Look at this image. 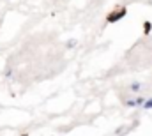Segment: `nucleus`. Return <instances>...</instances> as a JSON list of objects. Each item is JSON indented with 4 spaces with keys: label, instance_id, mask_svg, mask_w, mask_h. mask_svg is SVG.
Wrapping results in <instances>:
<instances>
[{
    "label": "nucleus",
    "instance_id": "f257e3e1",
    "mask_svg": "<svg viewBox=\"0 0 152 136\" xmlns=\"http://www.w3.org/2000/svg\"><path fill=\"white\" fill-rule=\"evenodd\" d=\"M126 14H127V9H126V7H117L112 12H108L106 23H117V21H120L122 18H126Z\"/></svg>",
    "mask_w": 152,
    "mask_h": 136
},
{
    "label": "nucleus",
    "instance_id": "f03ea898",
    "mask_svg": "<svg viewBox=\"0 0 152 136\" xmlns=\"http://www.w3.org/2000/svg\"><path fill=\"white\" fill-rule=\"evenodd\" d=\"M129 92H133L134 96H138L142 90H143V83H140V81H133V83H129Z\"/></svg>",
    "mask_w": 152,
    "mask_h": 136
},
{
    "label": "nucleus",
    "instance_id": "7ed1b4c3",
    "mask_svg": "<svg viewBox=\"0 0 152 136\" xmlns=\"http://www.w3.org/2000/svg\"><path fill=\"white\" fill-rule=\"evenodd\" d=\"M152 32V23L151 21H143V34L149 35Z\"/></svg>",
    "mask_w": 152,
    "mask_h": 136
},
{
    "label": "nucleus",
    "instance_id": "20e7f679",
    "mask_svg": "<svg viewBox=\"0 0 152 136\" xmlns=\"http://www.w3.org/2000/svg\"><path fill=\"white\" fill-rule=\"evenodd\" d=\"M142 110H145V111H151V110H152V97H147V101L143 102Z\"/></svg>",
    "mask_w": 152,
    "mask_h": 136
},
{
    "label": "nucleus",
    "instance_id": "39448f33",
    "mask_svg": "<svg viewBox=\"0 0 152 136\" xmlns=\"http://www.w3.org/2000/svg\"><path fill=\"white\" fill-rule=\"evenodd\" d=\"M12 76H14V71L11 67H7L4 71V78H5V80H12Z\"/></svg>",
    "mask_w": 152,
    "mask_h": 136
},
{
    "label": "nucleus",
    "instance_id": "423d86ee",
    "mask_svg": "<svg viewBox=\"0 0 152 136\" xmlns=\"http://www.w3.org/2000/svg\"><path fill=\"white\" fill-rule=\"evenodd\" d=\"M76 44H78V41H76V39H69V41L66 42V46H67L69 50H71V48H75Z\"/></svg>",
    "mask_w": 152,
    "mask_h": 136
}]
</instances>
